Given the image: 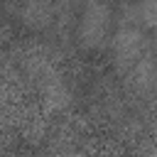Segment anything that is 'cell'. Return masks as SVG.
Here are the masks:
<instances>
[{
  "label": "cell",
  "mask_w": 157,
  "mask_h": 157,
  "mask_svg": "<svg viewBox=\"0 0 157 157\" xmlns=\"http://www.w3.org/2000/svg\"><path fill=\"white\" fill-rule=\"evenodd\" d=\"M110 25V7L108 5H86L81 12V22L76 37L83 47H101Z\"/></svg>",
  "instance_id": "1"
},
{
  "label": "cell",
  "mask_w": 157,
  "mask_h": 157,
  "mask_svg": "<svg viewBox=\"0 0 157 157\" xmlns=\"http://www.w3.org/2000/svg\"><path fill=\"white\" fill-rule=\"evenodd\" d=\"M142 47H145V37L137 27H120L113 37V54L118 69L120 71L132 69L142 59Z\"/></svg>",
  "instance_id": "2"
},
{
  "label": "cell",
  "mask_w": 157,
  "mask_h": 157,
  "mask_svg": "<svg viewBox=\"0 0 157 157\" xmlns=\"http://www.w3.org/2000/svg\"><path fill=\"white\" fill-rule=\"evenodd\" d=\"M15 10L22 15V20L29 27H37V29H44L56 20L54 17L56 15V5H49V2H29V5H20Z\"/></svg>",
  "instance_id": "4"
},
{
  "label": "cell",
  "mask_w": 157,
  "mask_h": 157,
  "mask_svg": "<svg viewBox=\"0 0 157 157\" xmlns=\"http://www.w3.org/2000/svg\"><path fill=\"white\" fill-rule=\"evenodd\" d=\"M140 10H142V20H145L150 27H157V2L140 5Z\"/></svg>",
  "instance_id": "5"
},
{
  "label": "cell",
  "mask_w": 157,
  "mask_h": 157,
  "mask_svg": "<svg viewBox=\"0 0 157 157\" xmlns=\"http://www.w3.org/2000/svg\"><path fill=\"white\" fill-rule=\"evenodd\" d=\"M130 83L137 88V93H152L157 88V64L152 56H142L132 69H130Z\"/></svg>",
  "instance_id": "3"
},
{
  "label": "cell",
  "mask_w": 157,
  "mask_h": 157,
  "mask_svg": "<svg viewBox=\"0 0 157 157\" xmlns=\"http://www.w3.org/2000/svg\"><path fill=\"white\" fill-rule=\"evenodd\" d=\"M155 137H157V125H155Z\"/></svg>",
  "instance_id": "6"
}]
</instances>
